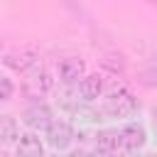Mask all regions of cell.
<instances>
[{"label":"cell","instance_id":"cell-1","mask_svg":"<svg viewBox=\"0 0 157 157\" xmlns=\"http://www.w3.org/2000/svg\"><path fill=\"white\" fill-rule=\"evenodd\" d=\"M135 110H137V98L123 86L113 88L103 98V108H101V113L108 118H130Z\"/></svg>","mask_w":157,"mask_h":157},{"label":"cell","instance_id":"cell-2","mask_svg":"<svg viewBox=\"0 0 157 157\" xmlns=\"http://www.w3.org/2000/svg\"><path fill=\"white\" fill-rule=\"evenodd\" d=\"M44 132H47V145L52 150H69L71 142H74V137H76L74 128L69 123H64V120H52Z\"/></svg>","mask_w":157,"mask_h":157},{"label":"cell","instance_id":"cell-3","mask_svg":"<svg viewBox=\"0 0 157 157\" xmlns=\"http://www.w3.org/2000/svg\"><path fill=\"white\" fill-rule=\"evenodd\" d=\"M56 76H59L61 83H66V86H76V83L86 76V61H83L81 56H66V59L59 61V66H56Z\"/></svg>","mask_w":157,"mask_h":157},{"label":"cell","instance_id":"cell-4","mask_svg":"<svg viewBox=\"0 0 157 157\" xmlns=\"http://www.w3.org/2000/svg\"><path fill=\"white\" fill-rule=\"evenodd\" d=\"M37 59H39V49L34 44H25V47H20V49H15V52H10L5 56V66H10L12 71L22 74V71L32 69L37 64Z\"/></svg>","mask_w":157,"mask_h":157},{"label":"cell","instance_id":"cell-5","mask_svg":"<svg viewBox=\"0 0 157 157\" xmlns=\"http://www.w3.org/2000/svg\"><path fill=\"white\" fill-rule=\"evenodd\" d=\"M52 120H54V113H52V108L44 105V103H34V105H29V108L22 113V123H25L29 130H47Z\"/></svg>","mask_w":157,"mask_h":157},{"label":"cell","instance_id":"cell-6","mask_svg":"<svg viewBox=\"0 0 157 157\" xmlns=\"http://www.w3.org/2000/svg\"><path fill=\"white\" fill-rule=\"evenodd\" d=\"M118 132H120V147H123L125 152H135V150H140V147L147 142V132H145V128L137 125V123H128V125H123Z\"/></svg>","mask_w":157,"mask_h":157},{"label":"cell","instance_id":"cell-7","mask_svg":"<svg viewBox=\"0 0 157 157\" xmlns=\"http://www.w3.org/2000/svg\"><path fill=\"white\" fill-rule=\"evenodd\" d=\"M105 93V78L101 74H86L78 81V96L86 103H93L96 98H101Z\"/></svg>","mask_w":157,"mask_h":157},{"label":"cell","instance_id":"cell-8","mask_svg":"<svg viewBox=\"0 0 157 157\" xmlns=\"http://www.w3.org/2000/svg\"><path fill=\"white\" fill-rule=\"evenodd\" d=\"M15 150H17L20 155H29V157H42V155H44V145H42L37 130H32V132H20V137H17V142H15Z\"/></svg>","mask_w":157,"mask_h":157},{"label":"cell","instance_id":"cell-9","mask_svg":"<svg viewBox=\"0 0 157 157\" xmlns=\"http://www.w3.org/2000/svg\"><path fill=\"white\" fill-rule=\"evenodd\" d=\"M118 150H123L120 147V132L118 130H101L96 135V152L110 155V152H118Z\"/></svg>","mask_w":157,"mask_h":157},{"label":"cell","instance_id":"cell-10","mask_svg":"<svg viewBox=\"0 0 157 157\" xmlns=\"http://www.w3.org/2000/svg\"><path fill=\"white\" fill-rule=\"evenodd\" d=\"M29 88H32L37 96L49 93V91L54 88V78H52V74H49L44 66L34 69V71H32V76H29Z\"/></svg>","mask_w":157,"mask_h":157},{"label":"cell","instance_id":"cell-11","mask_svg":"<svg viewBox=\"0 0 157 157\" xmlns=\"http://www.w3.org/2000/svg\"><path fill=\"white\" fill-rule=\"evenodd\" d=\"M20 137V125L12 115H0V145L7 147V145H15Z\"/></svg>","mask_w":157,"mask_h":157},{"label":"cell","instance_id":"cell-12","mask_svg":"<svg viewBox=\"0 0 157 157\" xmlns=\"http://www.w3.org/2000/svg\"><path fill=\"white\" fill-rule=\"evenodd\" d=\"M56 103H59L61 108H66V110H78V103H81L78 88H74V86H66V83H64V88H61V91H59V96H56Z\"/></svg>","mask_w":157,"mask_h":157},{"label":"cell","instance_id":"cell-13","mask_svg":"<svg viewBox=\"0 0 157 157\" xmlns=\"http://www.w3.org/2000/svg\"><path fill=\"white\" fill-rule=\"evenodd\" d=\"M103 66H108L113 74H118V71H123L125 61H123V56H120V54H108V56L103 59Z\"/></svg>","mask_w":157,"mask_h":157},{"label":"cell","instance_id":"cell-14","mask_svg":"<svg viewBox=\"0 0 157 157\" xmlns=\"http://www.w3.org/2000/svg\"><path fill=\"white\" fill-rule=\"evenodd\" d=\"M15 93V83L7 76H0V101H10Z\"/></svg>","mask_w":157,"mask_h":157}]
</instances>
